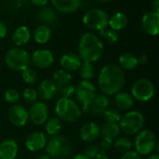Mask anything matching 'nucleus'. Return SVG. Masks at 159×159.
<instances>
[{
	"label": "nucleus",
	"mask_w": 159,
	"mask_h": 159,
	"mask_svg": "<svg viewBox=\"0 0 159 159\" xmlns=\"http://www.w3.org/2000/svg\"><path fill=\"white\" fill-rule=\"evenodd\" d=\"M126 83L124 71L116 64L104 65L99 74L98 87L102 94L106 96L116 95L122 90Z\"/></svg>",
	"instance_id": "f257e3e1"
},
{
	"label": "nucleus",
	"mask_w": 159,
	"mask_h": 159,
	"mask_svg": "<svg viewBox=\"0 0 159 159\" xmlns=\"http://www.w3.org/2000/svg\"><path fill=\"white\" fill-rule=\"evenodd\" d=\"M104 51V46L100 37L91 32L85 33L79 39L78 56L82 62L98 61Z\"/></svg>",
	"instance_id": "f03ea898"
},
{
	"label": "nucleus",
	"mask_w": 159,
	"mask_h": 159,
	"mask_svg": "<svg viewBox=\"0 0 159 159\" xmlns=\"http://www.w3.org/2000/svg\"><path fill=\"white\" fill-rule=\"evenodd\" d=\"M55 114L61 122L75 123L81 117L82 111L71 98H60L55 104Z\"/></svg>",
	"instance_id": "7ed1b4c3"
},
{
	"label": "nucleus",
	"mask_w": 159,
	"mask_h": 159,
	"mask_svg": "<svg viewBox=\"0 0 159 159\" xmlns=\"http://www.w3.org/2000/svg\"><path fill=\"white\" fill-rule=\"evenodd\" d=\"M46 153L50 158H66L72 155L73 145L70 140L63 135L52 136L46 144Z\"/></svg>",
	"instance_id": "20e7f679"
},
{
	"label": "nucleus",
	"mask_w": 159,
	"mask_h": 159,
	"mask_svg": "<svg viewBox=\"0 0 159 159\" xmlns=\"http://www.w3.org/2000/svg\"><path fill=\"white\" fill-rule=\"evenodd\" d=\"M7 66L17 72H22L31 64V56L25 49L16 47L8 49L5 55Z\"/></svg>",
	"instance_id": "39448f33"
},
{
	"label": "nucleus",
	"mask_w": 159,
	"mask_h": 159,
	"mask_svg": "<svg viewBox=\"0 0 159 159\" xmlns=\"http://www.w3.org/2000/svg\"><path fill=\"white\" fill-rule=\"evenodd\" d=\"M144 116L139 111H129L121 116L118 123L120 130L127 135H136L144 126Z\"/></svg>",
	"instance_id": "423d86ee"
},
{
	"label": "nucleus",
	"mask_w": 159,
	"mask_h": 159,
	"mask_svg": "<svg viewBox=\"0 0 159 159\" xmlns=\"http://www.w3.org/2000/svg\"><path fill=\"white\" fill-rule=\"evenodd\" d=\"M156 134L148 129H143L140 130L134 140L135 151L141 156H148L155 151L157 145Z\"/></svg>",
	"instance_id": "0eeeda50"
},
{
	"label": "nucleus",
	"mask_w": 159,
	"mask_h": 159,
	"mask_svg": "<svg viewBox=\"0 0 159 159\" xmlns=\"http://www.w3.org/2000/svg\"><path fill=\"white\" fill-rule=\"evenodd\" d=\"M76 100L81 104V111L89 113V104L97 95V90L94 84L90 80H82L75 88V93Z\"/></svg>",
	"instance_id": "6e6552de"
},
{
	"label": "nucleus",
	"mask_w": 159,
	"mask_h": 159,
	"mask_svg": "<svg viewBox=\"0 0 159 159\" xmlns=\"http://www.w3.org/2000/svg\"><path fill=\"white\" fill-rule=\"evenodd\" d=\"M156 94V87L154 83L148 78L137 79L131 87V96L133 99L141 102H147L151 101Z\"/></svg>",
	"instance_id": "1a4fd4ad"
},
{
	"label": "nucleus",
	"mask_w": 159,
	"mask_h": 159,
	"mask_svg": "<svg viewBox=\"0 0 159 159\" xmlns=\"http://www.w3.org/2000/svg\"><path fill=\"white\" fill-rule=\"evenodd\" d=\"M109 17L107 13L101 8H91L83 16L84 25L93 31H102L108 26Z\"/></svg>",
	"instance_id": "9d476101"
},
{
	"label": "nucleus",
	"mask_w": 159,
	"mask_h": 159,
	"mask_svg": "<svg viewBox=\"0 0 159 159\" xmlns=\"http://www.w3.org/2000/svg\"><path fill=\"white\" fill-rule=\"evenodd\" d=\"M29 120L35 126H41L47 122L49 111L44 102H35L31 104L28 110Z\"/></svg>",
	"instance_id": "9b49d317"
},
{
	"label": "nucleus",
	"mask_w": 159,
	"mask_h": 159,
	"mask_svg": "<svg viewBox=\"0 0 159 159\" xmlns=\"http://www.w3.org/2000/svg\"><path fill=\"white\" fill-rule=\"evenodd\" d=\"M7 117L9 122L15 127H23L29 120L28 110L21 104H13L7 112Z\"/></svg>",
	"instance_id": "f8f14e48"
},
{
	"label": "nucleus",
	"mask_w": 159,
	"mask_h": 159,
	"mask_svg": "<svg viewBox=\"0 0 159 159\" xmlns=\"http://www.w3.org/2000/svg\"><path fill=\"white\" fill-rule=\"evenodd\" d=\"M31 63L38 69H48L54 63V55L49 49H37L31 56Z\"/></svg>",
	"instance_id": "ddd939ff"
},
{
	"label": "nucleus",
	"mask_w": 159,
	"mask_h": 159,
	"mask_svg": "<svg viewBox=\"0 0 159 159\" xmlns=\"http://www.w3.org/2000/svg\"><path fill=\"white\" fill-rule=\"evenodd\" d=\"M143 30L149 35L157 36L159 33V13L148 11L142 18Z\"/></svg>",
	"instance_id": "4468645a"
},
{
	"label": "nucleus",
	"mask_w": 159,
	"mask_h": 159,
	"mask_svg": "<svg viewBox=\"0 0 159 159\" xmlns=\"http://www.w3.org/2000/svg\"><path fill=\"white\" fill-rule=\"evenodd\" d=\"M48 138L42 131H33L25 139V146L30 152H38L46 147Z\"/></svg>",
	"instance_id": "2eb2a0df"
},
{
	"label": "nucleus",
	"mask_w": 159,
	"mask_h": 159,
	"mask_svg": "<svg viewBox=\"0 0 159 159\" xmlns=\"http://www.w3.org/2000/svg\"><path fill=\"white\" fill-rule=\"evenodd\" d=\"M57 86L52 79H44L40 82L37 89V95L42 102H49L57 95Z\"/></svg>",
	"instance_id": "dca6fc26"
},
{
	"label": "nucleus",
	"mask_w": 159,
	"mask_h": 159,
	"mask_svg": "<svg viewBox=\"0 0 159 159\" xmlns=\"http://www.w3.org/2000/svg\"><path fill=\"white\" fill-rule=\"evenodd\" d=\"M110 105V99L108 96L101 93L97 94L92 102L89 104V113L91 114L93 116H102L104 111L109 108Z\"/></svg>",
	"instance_id": "f3484780"
},
{
	"label": "nucleus",
	"mask_w": 159,
	"mask_h": 159,
	"mask_svg": "<svg viewBox=\"0 0 159 159\" xmlns=\"http://www.w3.org/2000/svg\"><path fill=\"white\" fill-rule=\"evenodd\" d=\"M80 139L85 143H92L100 136V127L94 122H87L79 130Z\"/></svg>",
	"instance_id": "a211bd4d"
},
{
	"label": "nucleus",
	"mask_w": 159,
	"mask_h": 159,
	"mask_svg": "<svg viewBox=\"0 0 159 159\" xmlns=\"http://www.w3.org/2000/svg\"><path fill=\"white\" fill-rule=\"evenodd\" d=\"M81 63H82L81 59L76 53H74V52L64 53L60 60V64L61 66V69L69 73L78 70Z\"/></svg>",
	"instance_id": "6ab92c4d"
},
{
	"label": "nucleus",
	"mask_w": 159,
	"mask_h": 159,
	"mask_svg": "<svg viewBox=\"0 0 159 159\" xmlns=\"http://www.w3.org/2000/svg\"><path fill=\"white\" fill-rule=\"evenodd\" d=\"M51 4L55 10L64 14H70L80 8L82 0H51Z\"/></svg>",
	"instance_id": "aec40b11"
},
{
	"label": "nucleus",
	"mask_w": 159,
	"mask_h": 159,
	"mask_svg": "<svg viewBox=\"0 0 159 159\" xmlns=\"http://www.w3.org/2000/svg\"><path fill=\"white\" fill-rule=\"evenodd\" d=\"M19 146L14 139H5L0 143V159H15L18 156Z\"/></svg>",
	"instance_id": "412c9836"
},
{
	"label": "nucleus",
	"mask_w": 159,
	"mask_h": 159,
	"mask_svg": "<svg viewBox=\"0 0 159 159\" xmlns=\"http://www.w3.org/2000/svg\"><path fill=\"white\" fill-rule=\"evenodd\" d=\"M31 38L32 33L30 29L25 25H20L18 28H16L12 34V41L19 48L28 44Z\"/></svg>",
	"instance_id": "4be33fe9"
},
{
	"label": "nucleus",
	"mask_w": 159,
	"mask_h": 159,
	"mask_svg": "<svg viewBox=\"0 0 159 159\" xmlns=\"http://www.w3.org/2000/svg\"><path fill=\"white\" fill-rule=\"evenodd\" d=\"M128 22H129L128 16L125 13L118 11V12L114 13L109 18L108 26L110 27V29H112L116 32H119L127 27Z\"/></svg>",
	"instance_id": "5701e85b"
},
{
	"label": "nucleus",
	"mask_w": 159,
	"mask_h": 159,
	"mask_svg": "<svg viewBox=\"0 0 159 159\" xmlns=\"http://www.w3.org/2000/svg\"><path fill=\"white\" fill-rule=\"evenodd\" d=\"M37 19L45 25H51L56 22L58 15L56 10L51 7H42L37 12Z\"/></svg>",
	"instance_id": "b1692460"
},
{
	"label": "nucleus",
	"mask_w": 159,
	"mask_h": 159,
	"mask_svg": "<svg viewBox=\"0 0 159 159\" xmlns=\"http://www.w3.org/2000/svg\"><path fill=\"white\" fill-rule=\"evenodd\" d=\"M51 36H52L51 29L49 28V26L45 24L38 25L33 33L34 40L39 45L47 44L50 40Z\"/></svg>",
	"instance_id": "393cba45"
},
{
	"label": "nucleus",
	"mask_w": 159,
	"mask_h": 159,
	"mask_svg": "<svg viewBox=\"0 0 159 159\" xmlns=\"http://www.w3.org/2000/svg\"><path fill=\"white\" fill-rule=\"evenodd\" d=\"M115 103L118 109L122 111H127L133 107L134 99L129 92L119 91L115 95Z\"/></svg>",
	"instance_id": "a878e982"
},
{
	"label": "nucleus",
	"mask_w": 159,
	"mask_h": 159,
	"mask_svg": "<svg viewBox=\"0 0 159 159\" xmlns=\"http://www.w3.org/2000/svg\"><path fill=\"white\" fill-rule=\"evenodd\" d=\"M120 128L117 123H109L105 122L102 128H100V134L102 138H106L112 141H115L120 133Z\"/></svg>",
	"instance_id": "bb28decb"
},
{
	"label": "nucleus",
	"mask_w": 159,
	"mask_h": 159,
	"mask_svg": "<svg viewBox=\"0 0 159 159\" xmlns=\"http://www.w3.org/2000/svg\"><path fill=\"white\" fill-rule=\"evenodd\" d=\"M118 63H119L118 66L122 70H128V71L133 70L139 65L137 57L129 52H125L121 54L118 58Z\"/></svg>",
	"instance_id": "cd10ccee"
},
{
	"label": "nucleus",
	"mask_w": 159,
	"mask_h": 159,
	"mask_svg": "<svg viewBox=\"0 0 159 159\" xmlns=\"http://www.w3.org/2000/svg\"><path fill=\"white\" fill-rule=\"evenodd\" d=\"M52 80L56 84L57 88L62 87L70 84V82L72 81V75L63 69H58L57 71L54 72Z\"/></svg>",
	"instance_id": "c85d7f7f"
},
{
	"label": "nucleus",
	"mask_w": 159,
	"mask_h": 159,
	"mask_svg": "<svg viewBox=\"0 0 159 159\" xmlns=\"http://www.w3.org/2000/svg\"><path fill=\"white\" fill-rule=\"evenodd\" d=\"M45 124H46V132L50 137L58 135L62 128V123L57 116L48 118Z\"/></svg>",
	"instance_id": "c756f323"
},
{
	"label": "nucleus",
	"mask_w": 159,
	"mask_h": 159,
	"mask_svg": "<svg viewBox=\"0 0 159 159\" xmlns=\"http://www.w3.org/2000/svg\"><path fill=\"white\" fill-rule=\"evenodd\" d=\"M113 145L117 152L124 154V153L131 150L133 143L128 137H117L113 142Z\"/></svg>",
	"instance_id": "7c9ffc66"
},
{
	"label": "nucleus",
	"mask_w": 159,
	"mask_h": 159,
	"mask_svg": "<svg viewBox=\"0 0 159 159\" xmlns=\"http://www.w3.org/2000/svg\"><path fill=\"white\" fill-rule=\"evenodd\" d=\"M100 39H103L104 41H106L108 44L114 45L116 44L119 41V34L118 32H116L112 29H108L105 28L102 31L99 32V35Z\"/></svg>",
	"instance_id": "2f4dec72"
},
{
	"label": "nucleus",
	"mask_w": 159,
	"mask_h": 159,
	"mask_svg": "<svg viewBox=\"0 0 159 159\" xmlns=\"http://www.w3.org/2000/svg\"><path fill=\"white\" fill-rule=\"evenodd\" d=\"M78 70L83 80H90L95 75V67L90 62H82Z\"/></svg>",
	"instance_id": "473e14b6"
},
{
	"label": "nucleus",
	"mask_w": 159,
	"mask_h": 159,
	"mask_svg": "<svg viewBox=\"0 0 159 159\" xmlns=\"http://www.w3.org/2000/svg\"><path fill=\"white\" fill-rule=\"evenodd\" d=\"M21 78L23 82L28 85H34L38 81V74L35 70L28 67L21 72Z\"/></svg>",
	"instance_id": "72a5a7b5"
},
{
	"label": "nucleus",
	"mask_w": 159,
	"mask_h": 159,
	"mask_svg": "<svg viewBox=\"0 0 159 159\" xmlns=\"http://www.w3.org/2000/svg\"><path fill=\"white\" fill-rule=\"evenodd\" d=\"M102 116L104 118V120L106 122L109 123H119L120 119H121V114L120 112L116 109V108H107L104 113L102 114Z\"/></svg>",
	"instance_id": "f704fd0d"
},
{
	"label": "nucleus",
	"mask_w": 159,
	"mask_h": 159,
	"mask_svg": "<svg viewBox=\"0 0 159 159\" xmlns=\"http://www.w3.org/2000/svg\"><path fill=\"white\" fill-rule=\"evenodd\" d=\"M75 93V87L73 85H65L62 87H59L57 89V95L60 98H72Z\"/></svg>",
	"instance_id": "c9c22d12"
},
{
	"label": "nucleus",
	"mask_w": 159,
	"mask_h": 159,
	"mask_svg": "<svg viewBox=\"0 0 159 159\" xmlns=\"http://www.w3.org/2000/svg\"><path fill=\"white\" fill-rule=\"evenodd\" d=\"M4 99L6 100L7 102L15 104L20 100V94H19L18 90H16L14 89H8L4 92Z\"/></svg>",
	"instance_id": "e433bc0d"
},
{
	"label": "nucleus",
	"mask_w": 159,
	"mask_h": 159,
	"mask_svg": "<svg viewBox=\"0 0 159 159\" xmlns=\"http://www.w3.org/2000/svg\"><path fill=\"white\" fill-rule=\"evenodd\" d=\"M22 97L24 99V101L28 103H34L35 102H37L38 99V95H37V91L32 88H27L23 90L22 92Z\"/></svg>",
	"instance_id": "4c0bfd02"
},
{
	"label": "nucleus",
	"mask_w": 159,
	"mask_h": 159,
	"mask_svg": "<svg viewBox=\"0 0 159 159\" xmlns=\"http://www.w3.org/2000/svg\"><path fill=\"white\" fill-rule=\"evenodd\" d=\"M100 147L98 145H95V144H90L89 145L86 149H85V152H84V155L86 157H88L89 159H93L97 155L98 153L100 152Z\"/></svg>",
	"instance_id": "58836bf2"
},
{
	"label": "nucleus",
	"mask_w": 159,
	"mask_h": 159,
	"mask_svg": "<svg viewBox=\"0 0 159 159\" xmlns=\"http://www.w3.org/2000/svg\"><path fill=\"white\" fill-rule=\"evenodd\" d=\"M120 159H143L142 156L139 155L136 151H128L124 153Z\"/></svg>",
	"instance_id": "ea45409f"
},
{
	"label": "nucleus",
	"mask_w": 159,
	"mask_h": 159,
	"mask_svg": "<svg viewBox=\"0 0 159 159\" xmlns=\"http://www.w3.org/2000/svg\"><path fill=\"white\" fill-rule=\"evenodd\" d=\"M113 142L112 140H109V139H106V138H102V142H101V148H102V151H107L108 149L111 148V146L113 145Z\"/></svg>",
	"instance_id": "a19ab883"
},
{
	"label": "nucleus",
	"mask_w": 159,
	"mask_h": 159,
	"mask_svg": "<svg viewBox=\"0 0 159 159\" xmlns=\"http://www.w3.org/2000/svg\"><path fill=\"white\" fill-rule=\"evenodd\" d=\"M7 35V27L2 20H0V39L5 38Z\"/></svg>",
	"instance_id": "79ce46f5"
},
{
	"label": "nucleus",
	"mask_w": 159,
	"mask_h": 159,
	"mask_svg": "<svg viewBox=\"0 0 159 159\" xmlns=\"http://www.w3.org/2000/svg\"><path fill=\"white\" fill-rule=\"evenodd\" d=\"M30 2L35 6V7H45L48 5V0H30Z\"/></svg>",
	"instance_id": "37998d69"
},
{
	"label": "nucleus",
	"mask_w": 159,
	"mask_h": 159,
	"mask_svg": "<svg viewBox=\"0 0 159 159\" xmlns=\"http://www.w3.org/2000/svg\"><path fill=\"white\" fill-rule=\"evenodd\" d=\"M137 59H138L139 65H145L147 63V61H148V56L146 54H144V53L141 54L139 57H137Z\"/></svg>",
	"instance_id": "c03bdc74"
},
{
	"label": "nucleus",
	"mask_w": 159,
	"mask_h": 159,
	"mask_svg": "<svg viewBox=\"0 0 159 159\" xmlns=\"http://www.w3.org/2000/svg\"><path fill=\"white\" fill-rule=\"evenodd\" d=\"M93 159H109V157L106 155V153L104 152V151H100L99 153H98V155L94 157Z\"/></svg>",
	"instance_id": "a18cd8bd"
},
{
	"label": "nucleus",
	"mask_w": 159,
	"mask_h": 159,
	"mask_svg": "<svg viewBox=\"0 0 159 159\" xmlns=\"http://www.w3.org/2000/svg\"><path fill=\"white\" fill-rule=\"evenodd\" d=\"M152 10L159 13V0H153L152 1Z\"/></svg>",
	"instance_id": "49530a36"
},
{
	"label": "nucleus",
	"mask_w": 159,
	"mask_h": 159,
	"mask_svg": "<svg viewBox=\"0 0 159 159\" xmlns=\"http://www.w3.org/2000/svg\"><path fill=\"white\" fill-rule=\"evenodd\" d=\"M73 159H89L88 157H86L84 154H77L76 156H75Z\"/></svg>",
	"instance_id": "de8ad7c7"
},
{
	"label": "nucleus",
	"mask_w": 159,
	"mask_h": 159,
	"mask_svg": "<svg viewBox=\"0 0 159 159\" xmlns=\"http://www.w3.org/2000/svg\"><path fill=\"white\" fill-rule=\"evenodd\" d=\"M146 159H159L158 154H157V153L156 154H150V155H148Z\"/></svg>",
	"instance_id": "09e8293b"
},
{
	"label": "nucleus",
	"mask_w": 159,
	"mask_h": 159,
	"mask_svg": "<svg viewBox=\"0 0 159 159\" xmlns=\"http://www.w3.org/2000/svg\"><path fill=\"white\" fill-rule=\"evenodd\" d=\"M37 159H51L48 156H47V155H42V156H40Z\"/></svg>",
	"instance_id": "8fccbe9b"
},
{
	"label": "nucleus",
	"mask_w": 159,
	"mask_h": 159,
	"mask_svg": "<svg viewBox=\"0 0 159 159\" xmlns=\"http://www.w3.org/2000/svg\"><path fill=\"white\" fill-rule=\"evenodd\" d=\"M96 1L99 3H108V2H111L112 0H96Z\"/></svg>",
	"instance_id": "3c124183"
}]
</instances>
